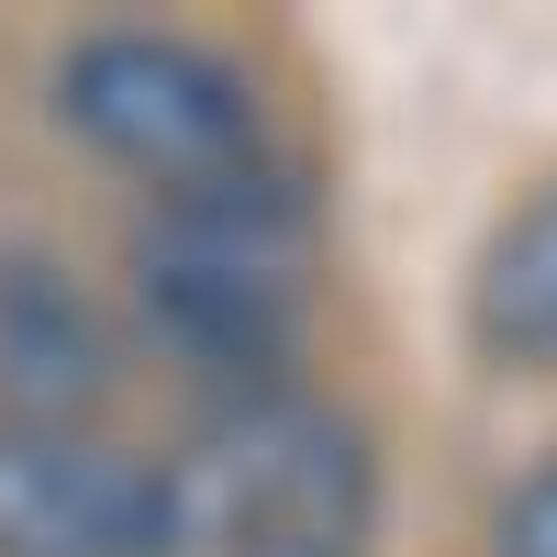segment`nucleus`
<instances>
[{
    "mask_svg": "<svg viewBox=\"0 0 557 557\" xmlns=\"http://www.w3.org/2000/svg\"><path fill=\"white\" fill-rule=\"evenodd\" d=\"M301 278H312V201L301 178H278L257 157L168 190L134 235L146 335L190 368H223V380H268V357L301 323Z\"/></svg>",
    "mask_w": 557,
    "mask_h": 557,
    "instance_id": "f257e3e1",
    "label": "nucleus"
},
{
    "mask_svg": "<svg viewBox=\"0 0 557 557\" xmlns=\"http://www.w3.org/2000/svg\"><path fill=\"white\" fill-rule=\"evenodd\" d=\"M368 546V435L335 401L246 391L168 457L157 557H357Z\"/></svg>",
    "mask_w": 557,
    "mask_h": 557,
    "instance_id": "f03ea898",
    "label": "nucleus"
},
{
    "mask_svg": "<svg viewBox=\"0 0 557 557\" xmlns=\"http://www.w3.org/2000/svg\"><path fill=\"white\" fill-rule=\"evenodd\" d=\"M57 112H67V134H89L101 157L168 178V190L257 157L246 78L212 45H178V34H78L57 67Z\"/></svg>",
    "mask_w": 557,
    "mask_h": 557,
    "instance_id": "7ed1b4c3",
    "label": "nucleus"
},
{
    "mask_svg": "<svg viewBox=\"0 0 557 557\" xmlns=\"http://www.w3.org/2000/svg\"><path fill=\"white\" fill-rule=\"evenodd\" d=\"M168 469L78 424H0V557H157Z\"/></svg>",
    "mask_w": 557,
    "mask_h": 557,
    "instance_id": "20e7f679",
    "label": "nucleus"
},
{
    "mask_svg": "<svg viewBox=\"0 0 557 557\" xmlns=\"http://www.w3.org/2000/svg\"><path fill=\"white\" fill-rule=\"evenodd\" d=\"M112 380V346H101V312L45 257L0 268V401L12 424H78V401Z\"/></svg>",
    "mask_w": 557,
    "mask_h": 557,
    "instance_id": "39448f33",
    "label": "nucleus"
},
{
    "mask_svg": "<svg viewBox=\"0 0 557 557\" xmlns=\"http://www.w3.org/2000/svg\"><path fill=\"white\" fill-rule=\"evenodd\" d=\"M469 312H480V346H491V357L557 368V190H535V201L491 235Z\"/></svg>",
    "mask_w": 557,
    "mask_h": 557,
    "instance_id": "423d86ee",
    "label": "nucleus"
},
{
    "mask_svg": "<svg viewBox=\"0 0 557 557\" xmlns=\"http://www.w3.org/2000/svg\"><path fill=\"white\" fill-rule=\"evenodd\" d=\"M491 546H502V557H557V457H546V469H524L513 491H502Z\"/></svg>",
    "mask_w": 557,
    "mask_h": 557,
    "instance_id": "0eeeda50",
    "label": "nucleus"
}]
</instances>
